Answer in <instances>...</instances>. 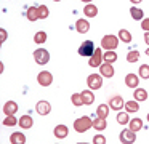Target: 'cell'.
<instances>
[{
    "mask_svg": "<svg viewBox=\"0 0 149 144\" xmlns=\"http://www.w3.org/2000/svg\"><path fill=\"white\" fill-rule=\"evenodd\" d=\"M87 85H88V90H100L103 86V75L101 74H90L87 77Z\"/></svg>",
    "mask_w": 149,
    "mask_h": 144,
    "instance_id": "3",
    "label": "cell"
},
{
    "mask_svg": "<svg viewBox=\"0 0 149 144\" xmlns=\"http://www.w3.org/2000/svg\"><path fill=\"white\" fill-rule=\"evenodd\" d=\"M34 59H36L37 64L45 66V64L50 61V53L45 50V48H37V50L34 51Z\"/></svg>",
    "mask_w": 149,
    "mask_h": 144,
    "instance_id": "4",
    "label": "cell"
},
{
    "mask_svg": "<svg viewBox=\"0 0 149 144\" xmlns=\"http://www.w3.org/2000/svg\"><path fill=\"white\" fill-rule=\"evenodd\" d=\"M80 95H82V99H84V104H85V106L93 104V101H95V93L91 91V90H84Z\"/></svg>",
    "mask_w": 149,
    "mask_h": 144,
    "instance_id": "18",
    "label": "cell"
},
{
    "mask_svg": "<svg viewBox=\"0 0 149 144\" xmlns=\"http://www.w3.org/2000/svg\"><path fill=\"white\" fill-rule=\"evenodd\" d=\"M48 15H50L48 8H47L45 5H39V18L40 19H47V18H48Z\"/></svg>",
    "mask_w": 149,
    "mask_h": 144,
    "instance_id": "35",
    "label": "cell"
},
{
    "mask_svg": "<svg viewBox=\"0 0 149 144\" xmlns=\"http://www.w3.org/2000/svg\"><path fill=\"white\" fill-rule=\"evenodd\" d=\"M128 128L132 131H139L143 128V120L141 118H132V120H130V123H128Z\"/></svg>",
    "mask_w": 149,
    "mask_h": 144,
    "instance_id": "24",
    "label": "cell"
},
{
    "mask_svg": "<svg viewBox=\"0 0 149 144\" xmlns=\"http://www.w3.org/2000/svg\"><path fill=\"white\" fill-rule=\"evenodd\" d=\"M47 38H48V35H47L45 31H39L34 35V42H36V43H45Z\"/></svg>",
    "mask_w": 149,
    "mask_h": 144,
    "instance_id": "28",
    "label": "cell"
},
{
    "mask_svg": "<svg viewBox=\"0 0 149 144\" xmlns=\"http://www.w3.org/2000/svg\"><path fill=\"white\" fill-rule=\"evenodd\" d=\"M106 118H95L93 120V128L96 131H103L104 128H106Z\"/></svg>",
    "mask_w": 149,
    "mask_h": 144,
    "instance_id": "29",
    "label": "cell"
},
{
    "mask_svg": "<svg viewBox=\"0 0 149 144\" xmlns=\"http://www.w3.org/2000/svg\"><path fill=\"white\" fill-rule=\"evenodd\" d=\"M93 144H106V138L103 134H95L93 136Z\"/></svg>",
    "mask_w": 149,
    "mask_h": 144,
    "instance_id": "36",
    "label": "cell"
},
{
    "mask_svg": "<svg viewBox=\"0 0 149 144\" xmlns=\"http://www.w3.org/2000/svg\"><path fill=\"white\" fill-rule=\"evenodd\" d=\"M26 16H27V19H29V21H37V19H40L39 18V6H29V8H27V13H26Z\"/></svg>",
    "mask_w": 149,
    "mask_h": 144,
    "instance_id": "20",
    "label": "cell"
},
{
    "mask_svg": "<svg viewBox=\"0 0 149 144\" xmlns=\"http://www.w3.org/2000/svg\"><path fill=\"white\" fill-rule=\"evenodd\" d=\"M71 101H72V104H74V106H77V107H80V106H85L80 93H74V95L71 96Z\"/></svg>",
    "mask_w": 149,
    "mask_h": 144,
    "instance_id": "32",
    "label": "cell"
},
{
    "mask_svg": "<svg viewBox=\"0 0 149 144\" xmlns=\"http://www.w3.org/2000/svg\"><path fill=\"white\" fill-rule=\"evenodd\" d=\"M138 111H139L138 101L132 99V101H127V102H125V112H138Z\"/></svg>",
    "mask_w": 149,
    "mask_h": 144,
    "instance_id": "26",
    "label": "cell"
},
{
    "mask_svg": "<svg viewBox=\"0 0 149 144\" xmlns=\"http://www.w3.org/2000/svg\"><path fill=\"white\" fill-rule=\"evenodd\" d=\"M53 133H55V136L58 138V139H64V138H68V134H69V128L66 127V125H56Z\"/></svg>",
    "mask_w": 149,
    "mask_h": 144,
    "instance_id": "16",
    "label": "cell"
},
{
    "mask_svg": "<svg viewBox=\"0 0 149 144\" xmlns=\"http://www.w3.org/2000/svg\"><path fill=\"white\" fill-rule=\"evenodd\" d=\"M5 38H7V32L5 29H0V42H5Z\"/></svg>",
    "mask_w": 149,
    "mask_h": 144,
    "instance_id": "38",
    "label": "cell"
},
{
    "mask_svg": "<svg viewBox=\"0 0 149 144\" xmlns=\"http://www.w3.org/2000/svg\"><path fill=\"white\" fill-rule=\"evenodd\" d=\"M103 61L104 63H109V64H114L117 61V53L116 51H106L103 54Z\"/></svg>",
    "mask_w": 149,
    "mask_h": 144,
    "instance_id": "27",
    "label": "cell"
},
{
    "mask_svg": "<svg viewBox=\"0 0 149 144\" xmlns=\"http://www.w3.org/2000/svg\"><path fill=\"white\" fill-rule=\"evenodd\" d=\"M34 125V118L31 117V115H23V117H19V127L23 128V130H29V128H32Z\"/></svg>",
    "mask_w": 149,
    "mask_h": 144,
    "instance_id": "17",
    "label": "cell"
},
{
    "mask_svg": "<svg viewBox=\"0 0 149 144\" xmlns=\"http://www.w3.org/2000/svg\"><path fill=\"white\" fill-rule=\"evenodd\" d=\"M130 15H132V18L135 19V21H143V16H144V11H143L141 8H138V6H132L130 8Z\"/></svg>",
    "mask_w": 149,
    "mask_h": 144,
    "instance_id": "22",
    "label": "cell"
},
{
    "mask_svg": "<svg viewBox=\"0 0 149 144\" xmlns=\"http://www.w3.org/2000/svg\"><path fill=\"white\" fill-rule=\"evenodd\" d=\"M93 127V120H91L90 117H79L75 118L74 122V130L77 131V133H85V131H88L90 128Z\"/></svg>",
    "mask_w": 149,
    "mask_h": 144,
    "instance_id": "1",
    "label": "cell"
},
{
    "mask_svg": "<svg viewBox=\"0 0 149 144\" xmlns=\"http://www.w3.org/2000/svg\"><path fill=\"white\" fill-rule=\"evenodd\" d=\"M146 118H148V122H149V112H148V117H146Z\"/></svg>",
    "mask_w": 149,
    "mask_h": 144,
    "instance_id": "41",
    "label": "cell"
},
{
    "mask_svg": "<svg viewBox=\"0 0 149 144\" xmlns=\"http://www.w3.org/2000/svg\"><path fill=\"white\" fill-rule=\"evenodd\" d=\"M19 123V120H18L15 115H8L7 118H3V125L5 127H15V125Z\"/></svg>",
    "mask_w": 149,
    "mask_h": 144,
    "instance_id": "33",
    "label": "cell"
},
{
    "mask_svg": "<svg viewBox=\"0 0 149 144\" xmlns=\"http://www.w3.org/2000/svg\"><path fill=\"white\" fill-rule=\"evenodd\" d=\"M16 112H18V104L15 101H7L3 104V114L7 115V117L8 115H15Z\"/></svg>",
    "mask_w": 149,
    "mask_h": 144,
    "instance_id": "14",
    "label": "cell"
},
{
    "mask_svg": "<svg viewBox=\"0 0 149 144\" xmlns=\"http://www.w3.org/2000/svg\"><path fill=\"white\" fill-rule=\"evenodd\" d=\"M37 82H39L40 86H50L53 83V74L48 72V70H42L37 75Z\"/></svg>",
    "mask_w": 149,
    "mask_h": 144,
    "instance_id": "6",
    "label": "cell"
},
{
    "mask_svg": "<svg viewBox=\"0 0 149 144\" xmlns=\"http://www.w3.org/2000/svg\"><path fill=\"white\" fill-rule=\"evenodd\" d=\"M117 37H119V40H122L123 43H130V42H132V34H130L127 29H120Z\"/></svg>",
    "mask_w": 149,
    "mask_h": 144,
    "instance_id": "25",
    "label": "cell"
},
{
    "mask_svg": "<svg viewBox=\"0 0 149 144\" xmlns=\"http://www.w3.org/2000/svg\"><path fill=\"white\" fill-rule=\"evenodd\" d=\"M119 139H120V143H122V144H133L136 141V133H135V131H132L130 128H125V130L120 133Z\"/></svg>",
    "mask_w": 149,
    "mask_h": 144,
    "instance_id": "7",
    "label": "cell"
},
{
    "mask_svg": "<svg viewBox=\"0 0 149 144\" xmlns=\"http://www.w3.org/2000/svg\"><path fill=\"white\" fill-rule=\"evenodd\" d=\"M139 59V53L136 50H132V51H128V54H127V61L128 63H136V61Z\"/></svg>",
    "mask_w": 149,
    "mask_h": 144,
    "instance_id": "34",
    "label": "cell"
},
{
    "mask_svg": "<svg viewBox=\"0 0 149 144\" xmlns=\"http://www.w3.org/2000/svg\"><path fill=\"white\" fill-rule=\"evenodd\" d=\"M36 111H37V114H40V115H48L50 112H52V106H50L48 101H39L36 104Z\"/></svg>",
    "mask_w": 149,
    "mask_h": 144,
    "instance_id": "12",
    "label": "cell"
},
{
    "mask_svg": "<svg viewBox=\"0 0 149 144\" xmlns=\"http://www.w3.org/2000/svg\"><path fill=\"white\" fill-rule=\"evenodd\" d=\"M77 144H88V143H77Z\"/></svg>",
    "mask_w": 149,
    "mask_h": 144,
    "instance_id": "42",
    "label": "cell"
},
{
    "mask_svg": "<svg viewBox=\"0 0 149 144\" xmlns=\"http://www.w3.org/2000/svg\"><path fill=\"white\" fill-rule=\"evenodd\" d=\"M141 29L144 32H149V18H144L141 21Z\"/></svg>",
    "mask_w": 149,
    "mask_h": 144,
    "instance_id": "37",
    "label": "cell"
},
{
    "mask_svg": "<svg viewBox=\"0 0 149 144\" xmlns=\"http://www.w3.org/2000/svg\"><path fill=\"white\" fill-rule=\"evenodd\" d=\"M133 96H135V101H138V102L146 101V99H148V91H146L144 88H136L135 93H133Z\"/></svg>",
    "mask_w": 149,
    "mask_h": 144,
    "instance_id": "23",
    "label": "cell"
},
{
    "mask_svg": "<svg viewBox=\"0 0 149 144\" xmlns=\"http://www.w3.org/2000/svg\"><path fill=\"white\" fill-rule=\"evenodd\" d=\"M117 47H119V37L117 35L109 34L101 38V48H104L106 51H114Z\"/></svg>",
    "mask_w": 149,
    "mask_h": 144,
    "instance_id": "2",
    "label": "cell"
},
{
    "mask_svg": "<svg viewBox=\"0 0 149 144\" xmlns=\"http://www.w3.org/2000/svg\"><path fill=\"white\" fill-rule=\"evenodd\" d=\"M75 31H77L79 34H87V32L90 31V22L84 18L77 19V21H75Z\"/></svg>",
    "mask_w": 149,
    "mask_h": 144,
    "instance_id": "13",
    "label": "cell"
},
{
    "mask_svg": "<svg viewBox=\"0 0 149 144\" xmlns=\"http://www.w3.org/2000/svg\"><path fill=\"white\" fill-rule=\"evenodd\" d=\"M138 75H139V79H144V80L149 79V64H141L139 66Z\"/></svg>",
    "mask_w": 149,
    "mask_h": 144,
    "instance_id": "31",
    "label": "cell"
},
{
    "mask_svg": "<svg viewBox=\"0 0 149 144\" xmlns=\"http://www.w3.org/2000/svg\"><path fill=\"white\" fill-rule=\"evenodd\" d=\"M146 54H148V56H149V47L146 48Z\"/></svg>",
    "mask_w": 149,
    "mask_h": 144,
    "instance_id": "40",
    "label": "cell"
},
{
    "mask_svg": "<svg viewBox=\"0 0 149 144\" xmlns=\"http://www.w3.org/2000/svg\"><path fill=\"white\" fill-rule=\"evenodd\" d=\"M93 53H95V43L91 40H85L84 43L79 47V54H80V56L91 58V56H93Z\"/></svg>",
    "mask_w": 149,
    "mask_h": 144,
    "instance_id": "5",
    "label": "cell"
},
{
    "mask_svg": "<svg viewBox=\"0 0 149 144\" xmlns=\"http://www.w3.org/2000/svg\"><path fill=\"white\" fill-rule=\"evenodd\" d=\"M130 120H132V118L128 117V112H119V114H117V123L127 125V123H130Z\"/></svg>",
    "mask_w": 149,
    "mask_h": 144,
    "instance_id": "30",
    "label": "cell"
},
{
    "mask_svg": "<svg viewBox=\"0 0 149 144\" xmlns=\"http://www.w3.org/2000/svg\"><path fill=\"white\" fill-rule=\"evenodd\" d=\"M84 15L88 16V18H95V16L98 15L96 5H93V3H88V5H85V6H84Z\"/></svg>",
    "mask_w": 149,
    "mask_h": 144,
    "instance_id": "21",
    "label": "cell"
},
{
    "mask_svg": "<svg viewBox=\"0 0 149 144\" xmlns=\"http://www.w3.org/2000/svg\"><path fill=\"white\" fill-rule=\"evenodd\" d=\"M125 85L128 86V88L136 90L139 85V75H136V74H127L125 75Z\"/></svg>",
    "mask_w": 149,
    "mask_h": 144,
    "instance_id": "11",
    "label": "cell"
},
{
    "mask_svg": "<svg viewBox=\"0 0 149 144\" xmlns=\"http://www.w3.org/2000/svg\"><path fill=\"white\" fill-rule=\"evenodd\" d=\"M10 143L11 144H26V136L21 131H13L10 134Z\"/></svg>",
    "mask_w": 149,
    "mask_h": 144,
    "instance_id": "15",
    "label": "cell"
},
{
    "mask_svg": "<svg viewBox=\"0 0 149 144\" xmlns=\"http://www.w3.org/2000/svg\"><path fill=\"white\" fill-rule=\"evenodd\" d=\"M100 74L103 75V79H111V77H114V74H116V70H114L112 64L109 63H103L100 67Z\"/></svg>",
    "mask_w": 149,
    "mask_h": 144,
    "instance_id": "10",
    "label": "cell"
},
{
    "mask_svg": "<svg viewBox=\"0 0 149 144\" xmlns=\"http://www.w3.org/2000/svg\"><path fill=\"white\" fill-rule=\"evenodd\" d=\"M144 42L146 45H149V32H144Z\"/></svg>",
    "mask_w": 149,
    "mask_h": 144,
    "instance_id": "39",
    "label": "cell"
},
{
    "mask_svg": "<svg viewBox=\"0 0 149 144\" xmlns=\"http://www.w3.org/2000/svg\"><path fill=\"white\" fill-rule=\"evenodd\" d=\"M109 106L107 104H100L96 107V117L98 118H107V115H109Z\"/></svg>",
    "mask_w": 149,
    "mask_h": 144,
    "instance_id": "19",
    "label": "cell"
},
{
    "mask_svg": "<svg viewBox=\"0 0 149 144\" xmlns=\"http://www.w3.org/2000/svg\"><path fill=\"white\" fill-rule=\"evenodd\" d=\"M107 106H109L111 109H114V111H120L122 107H125V101H123L122 96L117 95V96H112V98L109 99V104Z\"/></svg>",
    "mask_w": 149,
    "mask_h": 144,
    "instance_id": "9",
    "label": "cell"
},
{
    "mask_svg": "<svg viewBox=\"0 0 149 144\" xmlns=\"http://www.w3.org/2000/svg\"><path fill=\"white\" fill-rule=\"evenodd\" d=\"M103 51H101V48H96L93 53V56L88 59V66L90 67H101V64H103Z\"/></svg>",
    "mask_w": 149,
    "mask_h": 144,
    "instance_id": "8",
    "label": "cell"
}]
</instances>
